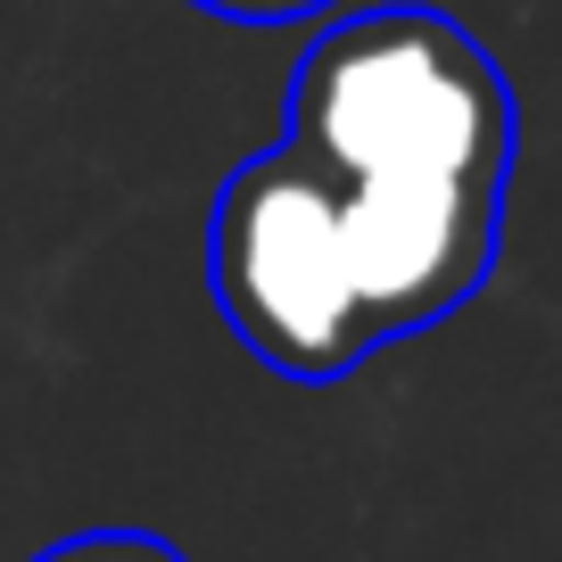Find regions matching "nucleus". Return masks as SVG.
Returning a JSON list of instances; mask_svg holds the SVG:
<instances>
[{"label": "nucleus", "mask_w": 562, "mask_h": 562, "mask_svg": "<svg viewBox=\"0 0 562 562\" xmlns=\"http://www.w3.org/2000/svg\"><path fill=\"white\" fill-rule=\"evenodd\" d=\"M513 83L447 9H364L306 42L290 75V149L339 199L372 331L414 339L496 273L513 182Z\"/></svg>", "instance_id": "1"}, {"label": "nucleus", "mask_w": 562, "mask_h": 562, "mask_svg": "<svg viewBox=\"0 0 562 562\" xmlns=\"http://www.w3.org/2000/svg\"><path fill=\"white\" fill-rule=\"evenodd\" d=\"M207 281L240 348L281 381H348L364 356H381L348 232H339V199L323 166L299 158L290 140L273 158H248L215 191Z\"/></svg>", "instance_id": "2"}, {"label": "nucleus", "mask_w": 562, "mask_h": 562, "mask_svg": "<svg viewBox=\"0 0 562 562\" xmlns=\"http://www.w3.org/2000/svg\"><path fill=\"white\" fill-rule=\"evenodd\" d=\"M34 562H191L175 538H149V529H83V538H58Z\"/></svg>", "instance_id": "3"}, {"label": "nucleus", "mask_w": 562, "mask_h": 562, "mask_svg": "<svg viewBox=\"0 0 562 562\" xmlns=\"http://www.w3.org/2000/svg\"><path fill=\"white\" fill-rule=\"evenodd\" d=\"M207 18H232V25H299V18H323L331 0H191Z\"/></svg>", "instance_id": "4"}]
</instances>
